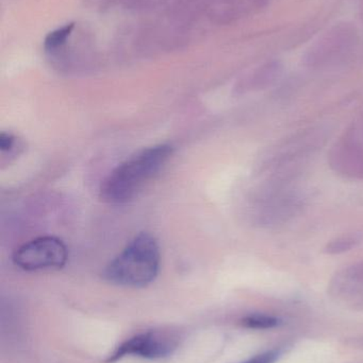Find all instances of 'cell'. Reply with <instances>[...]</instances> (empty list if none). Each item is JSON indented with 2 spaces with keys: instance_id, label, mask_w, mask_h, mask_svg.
I'll return each instance as SVG.
<instances>
[{
  "instance_id": "7a4b0ae2",
  "label": "cell",
  "mask_w": 363,
  "mask_h": 363,
  "mask_svg": "<svg viewBox=\"0 0 363 363\" xmlns=\"http://www.w3.org/2000/svg\"><path fill=\"white\" fill-rule=\"evenodd\" d=\"M161 254L153 235L141 233L125 249L109 262L104 277L109 283L121 287H146L159 274Z\"/></svg>"
},
{
  "instance_id": "52a82bcc",
  "label": "cell",
  "mask_w": 363,
  "mask_h": 363,
  "mask_svg": "<svg viewBox=\"0 0 363 363\" xmlns=\"http://www.w3.org/2000/svg\"><path fill=\"white\" fill-rule=\"evenodd\" d=\"M279 320L266 315H251L242 320V325L251 330H271L276 328Z\"/></svg>"
},
{
  "instance_id": "8992f818",
  "label": "cell",
  "mask_w": 363,
  "mask_h": 363,
  "mask_svg": "<svg viewBox=\"0 0 363 363\" xmlns=\"http://www.w3.org/2000/svg\"><path fill=\"white\" fill-rule=\"evenodd\" d=\"M362 240V234H349L347 236H341L336 240L330 241L326 247L325 251L328 254H340L359 245Z\"/></svg>"
},
{
  "instance_id": "ba28073f",
  "label": "cell",
  "mask_w": 363,
  "mask_h": 363,
  "mask_svg": "<svg viewBox=\"0 0 363 363\" xmlns=\"http://www.w3.org/2000/svg\"><path fill=\"white\" fill-rule=\"evenodd\" d=\"M72 25L65 26L62 29L51 33L46 40V48L48 50H55V49L59 48L62 44L65 43L66 38L72 31Z\"/></svg>"
},
{
  "instance_id": "9c48e42d",
  "label": "cell",
  "mask_w": 363,
  "mask_h": 363,
  "mask_svg": "<svg viewBox=\"0 0 363 363\" xmlns=\"http://www.w3.org/2000/svg\"><path fill=\"white\" fill-rule=\"evenodd\" d=\"M16 138L13 134L2 132L1 135H0V151H1L2 155H6V153H9V155L12 153L16 148Z\"/></svg>"
},
{
  "instance_id": "30bf717a",
  "label": "cell",
  "mask_w": 363,
  "mask_h": 363,
  "mask_svg": "<svg viewBox=\"0 0 363 363\" xmlns=\"http://www.w3.org/2000/svg\"><path fill=\"white\" fill-rule=\"evenodd\" d=\"M278 357L279 352L273 350V351L264 352V353L259 354V355L254 356L251 359L241 363H274L278 359Z\"/></svg>"
},
{
  "instance_id": "277c9868",
  "label": "cell",
  "mask_w": 363,
  "mask_h": 363,
  "mask_svg": "<svg viewBox=\"0 0 363 363\" xmlns=\"http://www.w3.org/2000/svg\"><path fill=\"white\" fill-rule=\"evenodd\" d=\"M12 259L17 268L29 272L61 269L67 262V247L57 237H38L19 247Z\"/></svg>"
},
{
  "instance_id": "3957f363",
  "label": "cell",
  "mask_w": 363,
  "mask_h": 363,
  "mask_svg": "<svg viewBox=\"0 0 363 363\" xmlns=\"http://www.w3.org/2000/svg\"><path fill=\"white\" fill-rule=\"evenodd\" d=\"M179 342L180 336L175 330H147L124 341L104 362L114 363L126 357L148 360L163 359L178 349Z\"/></svg>"
},
{
  "instance_id": "6da1fadb",
  "label": "cell",
  "mask_w": 363,
  "mask_h": 363,
  "mask_svg": "<svg viewBox=\"0 0 363 363\" xmlns=\"http://www.w3.org/2000/svg\"><path fill=\"white\" fill-rule=\"evenodd\" d=\"M174 148L161 144L142 149L115 167L102 182L100 198L109 204H125L155 180L172 157Z\"/></svg>"
},
{
  "instance_id": "5b68a950",
  "label": "cell",
  "mask_w": 363,
  "mask_h": 363,
  "mask_svg": "<svg viewBox=\"0 0 363 363\" xmlns=\"http://www.w3.org/2000/svg\"><path fill=\"white\" fill-rule=\"evenodd\" d=\"M330 294L352 307L363 308V262L337 273L330 284Z\"/></svg>"
}]
</instances>
